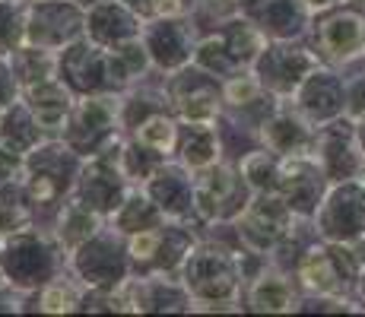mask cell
Instances as JSON below:
<instances>
[{"instance_id": "b9f144b4", "label": "cell", "mask_w": 365, "mask_h": 317, "mask_svg": "<svg viewBox=\"0 0 365 317\" xmlns=\"http://www.w3.org/2000/svg\"><path fill=\"white\" fill-rule=\"evenodd\" d=\"M26 175V152L0 143V185H19Z\"/></svg>"}, {"instance_id": "2e32d148", "label": "cell", "mask_w": 365, "mask_h": 317, "mask_svg": "<svg viewBox=\"0 0 365 317\" xmlns=\"http://www.w3.org/2000/svg\"><path fill=\"white\" fill-rule=\"evenodd\" d=\"M86 35V10L76 0H26V41L64 51Z\"/></svg>"}, {"instance_id": "1f68e13d", "label": "cell", "mask_w": 365, "mask_h": 317, "mask_svg": "<svg viewBox=\"0 0 365 317\" xmlns=\"http://www.w3.org/2000/svg\"><path fill=\"white\" fill-rule=\"evenodd\" d=\"M168 216L159 209V203L153 200L150 194H146L143 187H133L128 197H124V203L115 209V213L108 216V225H115L121 235H140V232H150L156 229V225H163Z\"/></svg>"}, {"instance_id": "d6a6232c", "label": "cell", "mask_w": 365, "mask_h": 317, "mask_svg": "<svg viewBox=\"0 0 365 317\" xmlns=\"http://www.w3.org/2000/svg\"><path fill=\"white\" fill-rule=\"evenodd\" d=\"M45 137L48 133L38 127L35 115L29 111V105L23 102V95H19V102H13L10 108L0 111V143H6V146H13V150L29 156Z\"/></svg>"}, {"instance_id": "277c9868", "label": "cell", "mask_w": 365, "mask_h": 317, "mask_svg": "<svg viewBox=\"0 0 365 317\" xmlns=\"http://www.w3.org/2000/svg\"><path fill=\"white\" fill-rule=\"evenodd\" d=\"M267 41L270 38L248 16L235 13V16L222 19L213 29L200 32L197 48H194V63L203 67L207 73L220 76V80H229V76L255 67V61L261 58Z\"/></svg>"}, {"instance_id": "3957f363", "label": "cell", "mask_w": 365, "mask_h": 317, "mask_svg": "<svg viewBox=\"0 0 365 317\" xmlns=\"http://www.w3.org/2000/svg\"><path fill=\"white\" fill-rule=\"evenodd\" d=\"M0 266L19 295L35 292L54 276L70 270V254L61 248L51 229H26L0 244Z\"/></svg>"}, {"instance_id": "7dc6e473", "label": "cell", "mask_w": 365, "mask_h": 317, "mask_svg": "<svg viewBox=\"0 0 365 317\" xmlns=\"http://www.w3.org/2000/svg\"><path fill=\"white\" fill-rule=\"evenodd\" d=\"M362 181H365V178H362Z\"/></svg>"}, {"instance_id": "ac0fdd59", "label": "cell", "mask_w": 365, "mask_h": 317, "mask_svg": "<svg viewBox=\"0 0 365 317\" xmlns=\"http://www.w3.org/2000/svg\"><path fill=\"white\" fill-rule=\"evenodd\" d=\"M121 143H124V140H121ZM121 143L83 162L80 181H76V190H73L83 203H89V207H93L96 213H102L105 219H108V216L121 207L124 197L133 190V185L128 181V175L121 172V159H118Z\"/></svg>"}, {"instance_id": "e575fe53", "label": "cell", "mask_w": 365, "mask_h": 317, "mask_svg": "<svg viewBox=\"0 0 365 317\" xmlns=\"http://www.w3.org/2000/svg\"><path fill=\"white\" fill-rule=\"evenodd\" d=\"M35 213L23 194V181L19 185H0V244L10 235H19L26 229H35Z\"/></svg>"}, {"instance_id": "44dd1931", "label": "cell", "mask_w": 365, "mask_h": 317, "mask_svg": "<svg viewBox=\"0 0 365 317\" xmlns=\"http://www.w3.org/2000/svg\"><path fill=\"white\" fill-rule=\"evenodd\" d=\"M305 298L299 279L277 264H267L257 276L242 286V308L255 314H299Z\"/></svg>"}, {"instance_id": "4dcf8cb0", "label": "cell", "mask_w": 365, "mask_h": 317, "mask_svg": "<svg viewBox=\"0 0 365 317\" xmlns=\"http://www.w3.org/2000/svg\"><path fill=\"white\" fill-rule=\"evenodd\" d=\"M102 225H105L102 213H96L89 203H83L76 194H70L67 200L61 203L58 213H54V219H51L48 229L54 232V238L61 241V248H64L67 254H73L80 244H86Z\"/></svg>"}, {"instance_id": "5b68a950", "label": "cell", "mask_w": 365, "mask_h": 317, "mask_svg": "<svg viewBox=\"0 0 365 317\" xmlns=\"http://www.w3.org/2000/svg\"><path fill=\"white\" fill-rule=\"evenodd\" d=\"M197 241L200 229L185 219H165L156 229L130 235V276H181V266Z\"/></svg>"}, {"instance_id": "ab89813d", "label": "cell", "mask_w": 365, "mask_h": 317, "mask_svg": "<svg viewBox=\"0 0 365 317\" xmlns=\"http://www.w3.org/2000/svg\"><path fill=\"white\" fill-rule=\"evenodd\" d=\"M124 4L143 19H156V16H191L197 0H124Z\"/></svg>"}, {"instance_id": "484cf974", "label": "cell", "mask_w": 365, "mask_h": 317, "mask_svg": "<svg viewBox=\"0 0 365 317\" xmlns=\"http://www.w3.org/2000/svg\"><path fill=\"white\" fill-rule=\"evenodd\" d=\"M146 19L133 13L124 0H99L86 6V38L99 41L105 48H115L121 41L140 38Z\"/></svg>"}, {"instance_id": "cb8c5ba5", "label": "cell", "mask_w": 365, "mask_h": 317, "mask_svg": "<svg viewBox=\"0 0 365 317\" xmlns=\"http://www.w3.org/2000/svg\"><path fill=\"white\" fill-rule=\"evenodd\" d=\"M314 137H318V127L289 98H283L261 127V146L273 150L277 156H308L314 152Z\"/></svg>"}, {"instance_id": "ee69618b", "label": "cell", "mask_w": 365, "mask_h": 317, "mask_svg": "<svg viewBox=\"0 0 365 317\" xmlns=\"http://www.w3.org/2000/svg\"><path fill=\"white\" fill-rule=\"evenodd\" d=\"M305 4V10L312 13V16H318V13H324V10H334V6H340V4H349V0H302Z\"/></svg>"}, {"instance_id": "f1b7e54d", "label": "cell", "mask_w": 365, "mask_h": 317, "mask_svg": "<svg viewBox=\"0 0 365 317\" xmlns=\"http://www.w3.org/2000/svg\"><path fill=\"white\" fill-rule=\"evenodd\" d=\"M128 292L133 301V314H150V311H185L191 305L181 276H130Z\"/></svg>"}, {"instance_id": "f6af8a7d", "label": "cell", "mask_w": 365, "mask_h": 317, "mask_svg": "<svg viewBox=\"0 0 365 317\" xmlns=\"http://www.w3.org/2000/svg\"><path fill=\"white\" fill-rule=\"evenodd\" d=\"M356 298H359L362 308H365V266H362V273H359V283H356Z\"/></svg>"}, {"instance_id": "f546056e", "label": "cell", "mask_w": 365, "mask_h": 317, "mask_svg": "<svg viewBox=\"0 0 365 317\" xmlns=\"http://www.w3.org/2000/svg\"><path fill=\"white\" fill-rule=\"evenodd\" d=\"M86 286L76 279L73 270H64L35 292H26L19 301V311H41V314H73L83 311Z\"/></svg>"}, {"instance_id": "ffe728a7", "label": "cell", "mask_w": 365, "mask_h": 317, "mask_svg": "<svg viewBox=\"0 0 365 317\" xmlns=\"http://www.w3.org/2000/svg\"><path fill=\"white\" fill-rule=\"evenodd\" d=\"M289 102L296 105L314 127L336 121V118L346 115V73L321 63L318 70H312V73L305 76V83L289 95Z\"/></svg>"}, {"instance_id": "bcb514c9", "label": "cell", "mask_w": 365, "mask_h": 317, "mask_svg": "<svg viewBox=\"0 0 365 317\" xmlns=\"http://www.w3.org/2000/svg\"><path fill=\"white\" fill-rule=\"evenodd\" d=\"M349 4H356V6H362V10H365V0H349Z\"/></svg>"}, {"instance_id": "d6986e66", "label": "cell", "mask_w": 365, "mask_h": 317, "mask_svg": "<svg viewBox=\"0 0 365 317\" xmlns=\"http://www.w3.org/2000/svg\"><path fill=\"white\" fill-rule=\"evenodd\" d=\"M143 45L153 58L156 73H172L194 61L200 29L194 16H156L143 23Z\"/></svg>"}, {"instance_id": "6da1fadb", "label": "cell", "mask_w": 365, "mask_h": 317, "mask_svg": "<svg viewBox=\"0 0 365 317\" xmlns=\"http://www.w3.org/2000/svg\"><path fill=\"white\" fill-rule=\"evenodd\" d=\"M238 248L216 241V238L200 235L194 251L187 254L185 266H181V283H185L191 305L187 314L197 311H229L242 314V266H238Z\"/></svg>"}, {"instance_id": "74e56055", "label": "cell", "mask_w": 365, "mask_h": 317, "mask_svg": "<svg viewBox=\"0 0 365 317\" xmlns=\"http://www.w3.org/2000/svg\"><path fill=\"white\" fill-rule=\"evenodd\" d=\"M118 159H121V172L128 175V181H130L133 187H140V185H143V181L150 178V175L165 162L163 152L150 150V146H143L140 140H133V137H124Z\"/></svg>"}, {"instance_id": "5bb4252c", "label": "cell", "mask_w": 365, "mask_h": 317, "mask_svg": "<svg viewBox=\"0 0 365 317\" xmlns=\"http://www.w3.org/2000/svg\"><path fill=\"white\" fill-rule=\"evenodd\" d=\"M318 67L321 58L308 45V38H283V41H267V48L251 70H255V76L261 80L267 93H273L277 98H289L305 83V76Z\"/></svg>"}, {"instance_id": "60d3db41", "label": "cell", "mask_w": 365, "mask_h": 317, "mask_svg": "<svg viewBox=\"0 0 365 317\" xmlns=\"http://www.w3.org/2000/svg\"><path fill=\"white\" fill-rule=\"evenodd\" d=\"M343 73H346V118L356 124L365 118V61L346 67Z\"/></svg>"}, {"instance_id": "7c38bea8", "label": "cell", "mask_w": 365, "mask_h": 317, "mask_svg": "<svg viewBox=\"0 0 365 317\" xmlns=\"http://www.w3.org/2000/svg\"><path fill=\"white\" fill-rule=\"evenodd\" d=\"M296 219L299 216L283 200V194H277V190H255L248 207L238 213V219L232 225H235V235L242 241V248L257 251L264 257H273V251L289 235Z\"/></svg>"}, {"instance_id": "7a4b0ae2", "label": "cell", "mask_w": 365, "mask_h": 317, "mask_svg": "<svg viewBox=\"0 0 365 317\" xmlns=\"http://www.w3.org/2000/svg\"><path fill=\"white\" fill-rule=\"evenodd\" d=\"M80 152H73L61 137H45L38 146L26 156V175H23V194L29 200L35 222L48 229L61 203L76 190L83 172Z\"/></svg>"}, {"instance_id": "8d00e7d4", "label": "cell", "mask_w": 365, "mask_h": 317, "mask_svg": "<svg viewBox=\"0 0 365 317\" xmlns=\"http://www.w3.org/2000/svg\"><path fill=\"white\" fill-rule=\"evenodd\" d=\"M279 165H283V156H277L267 146H255L251 152H245L238 159V172L245 175L251 190H277L279 181Z\"/></svg>"}, {"instance_id": "d4e9b609", "label": "cell", "mask_w": 365, "mask_h": 317, "mask_svg": "<svg viewBox=\"0 0 365 317\" xmlns=\"http://www.w3.org/2000/svg\"><path fill=\"white\" fill-rule=\"evenodd\" d=\"M238 13L248 16L270 41L283 38H305L312 26V13L302 0H242Z\"/></svg>"}, {"instance_id": "9c48e42d", "label": "cell", "mask_w": 365, "mask_h": 317, "mask_svg": "<svg viewBox=\"0 0 365 317\" xmlns=\"http://www.w3.org/2000/svg\"><path fill=\"white\" fill-rule=\"evenodd\" d=\"M251 194L255 190L232 159H220L216 165L194 172V225L207 229L216 222H235Z\"/></svg>"}, {"instance_id": "83f0119b", "label": "cell", "mask_w": 365, "mask_h": 317, "mask_svg": "<svg viewBox=\"0 0 365 317\" xmlns=\"http://www.w3.org/2000/svg\"><path fill=\"white\" fill-rule=\"evenodd\" d=\"M175 159L191 172H203V168L216 165L220 159H226L216 121H178Z\"/></svg>"}, {"instance_id": "e0dca14e", "label": "cell", "mask_w": 365, "mask_h": 317, "mask_svg": "<svg viewBox=\"0 0 365 317\" xmlns=\"http://www.w3.org/2000/svg\"><path fill=\"white\" fill-rule=\"evenodd\" d=\"M312 156L321 162V168H324L331 185L365 178V146L359 140L356 124L349 121L346 115L318 127Z\"/></svg>"}, {"instance_id": "30bf717a", "label": "cell", "mask_w": 365, "mask_h": 317, "mask_svg": "<svg viewBox=\"0 0 365 317\" xmlns=\"http://www.w3.org/2000/svg\"><path fill=\"white\" fill-rule=\"evenodd\" d=\"M58 76L76 95L128 93V80L121 73L115 48H105L93 38H76L64 51H58Z\"/></svg>"}, {"instance_id": "7bdbcfd3", "label": "cell", "mask_w": 365, "mask_h": 317, "mask_svg": "<svg viewBox=\"0 0 365 317\" xmlns=\"http://www.w3.org/2000/svg\"><path fill=\"white\" fill-rule=\"evenodd\" d=\"M19 95H23V86H19L16 73H13L10 58H0V111L10 108L13 102H19Z\"/></svg>"}, {"instance_id": "ba28073f", "label": "cell", "mask_w": 365, "mask_h": 317, "mask_svg": "<svg viewBox=\"0 0 365 317\" xmlns=\"http://www.w3.org/2000/svg\"><path fill=\"white\" fill-rule=\"evenodd\" d=\"M308 45L321 63L336 70H346L353 63L365 61V10L356 4H340L334 10H324L312 16V26L305 32Z\"/></svg>"}, {"instance_id": "f35d334b", "label": "cell", "mask_w": 365, "mask_h": 317, "mask_svg": "<svg viewBox=\"0 0 365 317\" xmlns=\"http://www.w3.org/2000/svg\"><path fill=\"white\" fill-rule=\"evenodd\" d=\"M26 45V0H0V58Z\"/></svg>"}, {"instance_id": "9a60e30c", "label": "cell", "mask_w": 365, "mask_h": 317, "mask_svg": "<svg viewBox=\"0 0 365 317\" xmlns=\"http://www.w3.org/2000/svg\"><path fill=\"white\" fill-rule=\"evenodd\" d=\"M314 229L324 241L353 244L365 238V181H336L327 187L324 200L312 216Z\"/></svg>"}, {"instance_id": "836d02e7", "label": "cell", "mask_w": 365, "mask_h": 317, "mask_svg": "<svg viewBox=\"0 0 365 317\" xmlns=\"http://www.w3.org/2000/svg\"><path fill=\"white\" fill-rule=\"evenodd\" d=\"M10 67L16 73L19 86H35V83L48 80V76H58V51H48V48L38 45H19L16 51L10 54Z\"/></svg>"}, {"instance_id": "7402d4cb", "label": "cell", "mask_w": 365, "mask_h": 317, "mask_svg": "<svg viewBox=\"0 0 365 317\" xmlns=\"http://www.w3.org/2000/svg\"><path fill=\"white\" fill-rule=\"evenodd\" d=\"M327 181L321 162L308 152V156H283V165H279V181H277V194H283V200L292 207L296 216H305L312 219L318 203L324 200Z\"/></svg>"}, {"instance_id": "4fadbf2b", "label": "cell", "mask_w": 365, "mask_h": 317, "mask_svg": "<svg viewBox=\"0 0 365 317\" xmlns=\"http://www.w3.org/2000/svg\"><path fill=\"white\" fill-rule=\"evenodd\" d=\"M168 111L178 121H216L222 115V80L207 73L197 63H185V67L163 73Z\"/></svg>"}, {"instance_id": "8992f818", "label": "cell", "mask_w": 365, "mask_h": 317, "mask_svg": "<svg viewBox=\"0 0 365 317\" xmlns=\"http://www.w3.org/2000/svg\"><path fill=\"white\" fill-rule=\"evenodd\" d=\"M362 273V257L353 244L314 238L296 260L292 276L305 295H356Z\"/></svg>"}, {"instance_id": "52a82bcc", "label": "cell", "mask_w": 365, "mask_h": 317, "mask_svg": "<svg viewBox=\"0 0 365 317\" xmlns=\"http://www.w3.org/2000/svg\"><path fill=\"white\" fill-rule=\"evenodd\" d=\"M61 140L83 159H93L124 140L121 130V93L76 95Z\"/></svg>"}, {"instance_id": "8fae6325", "label": "cell", "mask_w": 365, "mask_h": 317, "mask_svg": "<svg viewBox=\"0 0 365 317\" xmlns=\"http://www.w3.org/2000/svg\"><path fill=\"white\" fill-rule=\"evenodd\" d=\"M70 270L86 289H118L130 279L128 235L105 222L86 244L70 254Z\"/></svg>"}, {"instance_id": "4316f807", "label": "cell", "mask_w": 365, "mask_h": 317, "mask_svg": "<svg viewBox=\"0 0 365 317\" xmlns=\"http://www.w3.org/2000/svg\"><path fill=\"white\" fill-rule=\"evenodd\" d=\"M23 102L29 105L35 121H38V127L48 133V137H61L70 111H73L76 93L61 80V76H48V80L23 89Z\"/></svg>"}, {"instance_id": "603a6c76", "label": "cell", "mask_w": 365, "mask_h": 317, "mask_svg": "<svg viewBox=\"0 0 365 317\" xmlns=\"http://www.w3.org/2000/svg\"><path fill=\"white\" fill-rule=\"evenodd\" d=\"M140 187L159 203L168 219L194 222V172L178 159H165Z\"/></svg>"}, {"instance_id": "d590c367", "label": "cell", "mask_w": 365, "mask_h": 317, "mask_svg": "<svg viewBox=\"0 0 365 317\" xmlns=\"http://www.w3.org/2000/svg\"><path fill=\"white\" fill-rule=\"evenodd\" d=\"M128 137L140 140L143 146H150V150L163 152L165 159H175V143H178V118L172 115V111H156V115L143 118Z\"/></svg>"}]
</instances>
